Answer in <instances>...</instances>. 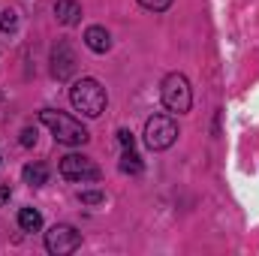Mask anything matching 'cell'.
<instances>
[{
  "mask_svg": "<svg viewBox=\"0 0 259 256\" xmlns=\"http://www.w3.org/2000/svg\"><path fill=\"white\" fill-rule=\"evenodd\" d=\"M69 100H72V106H75L84 118H100V115L106 112V103H109L106 88H103L97 78H78V81L69 88Z\"/></svg>",
  "mask_w": 259,
  "mask_h": 256,
  "instance_id": "cell-1",
  "label": "cell"
},
{
  "mask_svg": "<svg viewBox=\"0 0 259 256\" xmlns=\"http://www.w3.org/2000/svg\"><path fill=\"white\" fill-rule=\"evenodd\" d=\"M39 121L52 130V136L61 142V145H84L91 139V133L81 127L75 118H69L64 112H55V109H42L39 112Z\"/></svg>",
  "mask_w": 259,
  "mask_h": 256,
  "instance_id": "cell-2",
  "label": "cell"
},
{
  "mask_svg": "<svg viewBox=\"0 0 259 256\" xmlns=\"http://www.w3.org/2000/svg\"><path fill=\"white\" fill-rule=\"evenodd\" d=\"M160 94H163V106H166L169 112L184 115V112H190V106H193V91H190V81H187V75H181V72L166 75V78H163Z\"/></svg>",
  "mask_w": 259,
  "mask_h": 256,
  "instance_id": "cell-3",
  "label": "cell"
},
{
  "mask_svg": "<svg viewBox=\"0 0 259 256\" xmlns=\"http://www.w3.org/2000/svg\"><path fill=\"white\" fill-rule=\"evenodd\" d=\"M175 139H178V127H175V121L169 115L148 118V124H145V145L151 151H166V148L175 145Z\"/></svg>",
  "mask_w": 259,
  "mask_h": 256,
  "instance_id": "cell-4",
  "label": "cell"
},
{
  "mask_svg": "<svg viewBox=\"0 0 259 256\" xmlns=\"http://www.w3.org/2000/svg\"><path fill=\"white\" fill-rule=\"evenodd\" d=\"M81 244V232L75 226H66V223H58L46 232V247L49 253L55 256H66V253H75Z\"/></svg>",
  "mask_w": 259,
  "mask_h": 256,
  "instance_id": "cell-5",
  "label": "cell"
},
{
  "mask_svg": "<svg viewBox=\"0 0 259 256\" xmlns=\"http://www.w3.org/2000/svg\"><path fill=\"white\" fill-rule=\"evenodd\" d=\"M61 175L66 181H75V184H84V181H97L100 178V169L91 157H81V154H66L61 160Z\"/></svg>",
  "mask_w": 259,
  "mask_h": 256,
  "instance_id": "cell-6",
  "label": "cell"
},
{
  "mask_svg": "<svg viewBox=\"0 0 259 256\" xmlns=\"http://www.w3.org/2000/svg\"><path fill=\"white\" fill-rule=\"evenodd\" d=\"M52 72H55V78H61V81L75 72V55H72V49H69L66 42H58L55 52H52Z\"/></svg>",
  "mask_w": 259,
  "mask_h": 256,
  "instance_id": "cell-7",
  "label": "cell"
},
{
  "mask_svg": "<svg viewBox=\"0 0 259 256\" xmlns=\"http://www.w3.org/2000/svg\"><path fill=\"white\" fill-rule=\"evenodd\" d=\"M84 46H88L91 52H97V55H106V52L112 49V36H109V30H106V27L94 24V27H88V30H84Z\"/></svg>",
  "mask_w": 259,
  "mask_h": 256,
  "instance_id": "cell-8",
  "label": "cell"
},
{
  "mask_svg": "<svg viewBox=\"0 0 259 256\" xmlns=\"http://www.w3.org/2000/svg\"><path fill=\"white\" fill-rule=\"evenodd\" d=\"M55 15H58L61 24L72 27V24H78V18H81V6H78L75 0H58V3H55Z\"/></svg>",
  "mask_w": 259,
  "mask_h": 256,
  "instance_id": "cell-9",
  "label": "cell"
},
{
  "mask_svg": "<svg viewBox=\"0 0 259 256\" xmlns=\"http://www.w3.org/2000/svg\"><path fill=\"white\" fill-rule=\"evenodd\" d=\"M21 175H24V181H27L30 187H42V184L49 181V166H46V163H27Z\"/></svg>",
  "mask_w": 259,
  "mask_h": 256,
  "instance_id": "cell-10",
  "label": "cell"
},
{
  "mask_svg": "<svg viewBox=\"0 0 259 256\" xmlns=\"http://www.w3.org/2000/svg\"><path fill=\"white\" fill-rule=\"evenodd\" d=\"M18 226H21L24 232H36V229L42 226V214H39L36 208H21V211H18Z\"/></svg>",
  "mask_w": 259,
  "mask_h": 256,
  "instance_id": "cell-11",
  "label": "cell"
},
{
  "mask_svg": "<svg viewBox=\"0 0 259 256\" xmlns=\"http://www.w3.org/2000/svg\"><path fill=\"white\" fill-rule=\"evenodd\" d=\"M121 172H127V175H139L142 172V157L133 148H124V154H121Z\"/></svg>",
  "mask_w": 259,
  "mask_h": 256,
  "instance_id": "cell-12",
  "label": "cell"
},
{
  "mask_svg": "<svg viewBox=\"0 0 259 256\" xmlns=\"http://www.w3.org/2000/svg\"><path fill=\"white\" fill-rule=\"evenodd\" d=\"M0 30H3V33H12V30H15V12H12V9H3V12H0Z\"/></svg>",
  "mask_w": 259,
  "mask_h": 256,
  "instance_id": "cell-13",
  "label": "cell"
},
{
  "mask_svg": "<svg viewBox=\"0 0 259 256\" xmlns=\"http://www.w3.org/2000/svg\"><path fill=\"white\" fill-rule=\"evenodd\" d=\"M81 202H84V205H100V202H106V193H100V190H84V193H81Z\"/></svg>",
  "mask_w": 259,
  "mask_h": 256,
  "instance_id": "cell-14",
  "label": "cell"
},
{
  "mask_svg": "<svg viewBox=\"0 0 259 256\" xmlns=\"http://www.w3.org/2000/svg\"><path fill=\"white\" fill-rule=\"evenodd\" d=\"M145 9H151V12H163V9H169L172 6V0H139Z\"/></svg>",
  "mask_w": 259,
  "mask_h": 256,
  "instance_id": "cell-15",
  "label": "cell"
},
{
  "mask_svg": "<svg viewBox=\"0 0 259 256\" xmlns=\"http://www.w3.org/2000/svg\"><path fill=\"white\" fill-rule=\"evenodd\" d=\"M33 142H36V130L24 127L21 130V145H33Z\"/></svg>",
  "mask_w": 259,
  "mask_h": 256,
  "instance_id": "cell-16",
  "label": "cell"
},
{
  "mask_svg": "<svg viewBox=\"0 0 259 256\" xmlns=\"http://www.w3.org/2000/svg\"><path fill=\"white\" fill-rule=\"evenodd\" d=\"M118 142H121L124 148H133V133H130V130H118Z\"/></svg>",
  "mask_w": 259,
  "mask_h": 256,
  "instance_id": "cell-17",
  "label": "cell"
}]
</instances>
